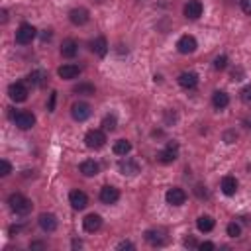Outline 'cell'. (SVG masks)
<instances>
[{
    "mask_svg": "<svg viewBox=\"0 0 251 251\" xmlns=\"http://www.w3.org/2000/svg\"><path fill=\"white\" fill-rule=\"evenodd\" d=\"M8 204H10V210L14 212V214H18V216H26V214H30L32 212V200L30 198H26L24 194H20V192H14V194H10V198H8Z\"/></svg>",
    "mask_w": 251,
    "mask_h": 251,
    "instance_id": "cell-1",
    "label": "cell"
},
{
    "mask_svg": "<svg viewBox=\"0 0 251 251\" xmlns=\"http://www.w3.org/2000/svg\"><path fill=\"white\" fill-rule=\"evenodd\" d=\"M84 143H86L88 149H100V147H104V143H106V134H104V130H90V132H86Z\"/></svg>",
    "mask_w": 251,
    "mask_h": 251,
    "instance_id": "cell-2",
    "label": "cell"
},
{
    "mask_svg": "<svg viewBox=\"0 0 251 251\" xmlns=\"http://www.w3.org/2000/svg\"><path fill=\"white\" fill-rule=\"evenodd\" d=\"M33 37H35V28H33L32 24H22V26L18 28V32H16V41H18L20 45L32 43Z\"/></svg>",
    "mask_w": 251,
    "mask_h": 251,
    "instance_id": "cell-3",
    "label": "cell"
},
{
    "mask_svg": "<svg viewBox=\"0 0 251 251\" xmlns=\"http://www.w3.org/2000/svg\"><path fill=\"white\" fill-rule=\"evenodd\" d=\"M90 114H92V108H90V104H88V102H75V104L71 106V116H73L77 122H84V120H88V118H90Z\"/></svg>",
    "mask_w": 251,
    "mask_h": 251,
    "instance_id": "cell-4",
    "label": "cell"
},
{
    "mask_svg": "<svg viewBox=\"0 0 251 251\" xmlns=\"http://www.w3.org/2000/svg\"><path fill=\"white\" fill-rule=\"evenodd\" d=\"M165 200H167V204H171V206H183L184 200H186V192L183 188H179V186H173V188L167 190Z\"/></svg>",
    "mask_w": 251,
    "mask_h": 251,
    "instance_id": "cell-5",
    "label": "cell"
},
{
    "mask_svg": "<svg viewBox=\"0 0 251 251\" xmlns=\"http://www.w3.org/2000/svg\"><path fill=\"white\" fill-rule=\"evenodd\" d=\"M177 151H179V145L175 141H169V145L163 149V151L157 153V161L163 163V165H169L177 159Z\"/></svg>",
    "mask_w": 251,
    "mask_h": 251,
    "instance_id": "cell-6",
    "label": "cell"
},
{
    "mask_svg": "<svg viewBox=\"0 0 251 251\" xmlns=\"http://www.w3.org/2000/svg\"><path fill=\"white\" fill-rule=\"evenodd\" d=\"M12 118H14V124H16L20 130H30V128H33V124H35V116H33L32 112H26V110L16 112Z\"/></svg>",
    "mask_w": 251,
    "mask_h": 251,
    "instance_id": "cell-7",
    "label": "cell"
},
{
    "mask_svg": "<svg viewBox=\"0 0 251 251\" xmlns=\"http://www.w3.org/2000/svg\"><path fill=\"white\" fill-rule=\"evenodd\" d=\"M118 198H120V190L116 186L106 184V186L100 188V200H102L104 204H116Z\"/></svg>",
    "mask_w": 251,
    "mask_h": 251,
    "instance_id": "cell-8",
    "label": "cell"
},
{
    "mask_svg": "<svg viewBox=\"0 0 251 251\" xmlns=\"http://www.w3.org/2000/svg\"><path fill=\"white\" fill-rule=\"evenodd\" d=\"M202 10H204V6H202L200 0H188V2L184 4V16L188 20H198L200 16H202Z\"/></svg>",
    "mask_w": 251,
    "mask_h": 251,
    "instance_id": "cell-9",
    "label": "cell"
},
{
    "mask_svg": "<svg viewBox=\"0 0 251 251\" xmlns=\"http://www.w3.org/2000/svg\"><path fill=\"white\" fill-rule=\"evenodd\" d=\"M28 94L30 92H28L24 83H14V84L8 86V96L14 100V102H24V100L28 98Z\"/></svg>",
    "mask_w": 251,
    "mask_h": 251,
    "instance_id": "cell-10",
    "label": "cell"
},
{
    "mask_svg": "<svg viewBox=\"0 0 251 251\" xmlns=\"http://www.w3.org/2000/svg\"><path fill=\"white\" fill-rule=\"evenodd\" d=\"M177 49H179V53H183V55H188V53H192V51H196V39H194V35H183L179 41H177Z\"/></svg>",
    "mask_w": 251,
    "mask_h": 251,
    "instance_id": "cell-11",
    "label": "cell"
},
{
    "mask_svg": "<svg viewBox=\"0 0 251 251\" xmlns=\"http://www.w3.org/2000/svg\"><path fill=\"white\" fill-rule=\"evenodd\" d=\"M69 20H71V24H75V26H84L88 20H90V14H88V10L86 8H73L71 12H69Z\"/></svg>",
    "mask_w": 251,
    "mask_h": 251,
    "instance_id": "cell-12",
    "label": "cell"
},
{
    "mask_svg": "<svg viewBox=\"0 0 251 251\" xmlns=\"http://www.w3.org/2000/svg\"><path fill=\"white\" fill-rule=\"evenodd\" d=\"M69 202H71V206H73L75 210H83V208H86V204H88V196H86L83 190H73V192L69 194Z\"/></svg>",
    "mask_w": 251,
    "mask_h": 251,
    "instance_id": "cell-13",
    "label": "cell"
},
{
    "mask_svg": "<svg viewBox=\"0 0 251 251\" xmlns=\"http://www.w3.org/2000/svg\"><path fill=\"white\" fill-rule=\"evenodd\" d=\"M179 84L183 86V88H186V90H192V88H196V84H198V75L196 73H192V71H184V73H181L179 75Z\"/></svg>",
    "mask_w": 251,
    "mask_h": 251,
    "instance_id": "cell-14",
    "label": "cell"
},
{
    "mask_svg": "<svg viewBox=\"0 0 251 251\" xmlns=\"http://www.w3.org/2000/svg\"><path fill=\"white\" fill-rule=\"evenodd\" d=\"M83 228H84L88 234H94V232H98L100 228H102V218H100L98 214H88V216L83 220Z\"/></svg>",
    "mask_w": 251,
    "mask_h": 251,
    "instance_id": "cell-15",
    "label": "cell"
},
{
    "mask_svg": "<svg viewBox=\"0 0 251 251\" xmlns=\"http://www.w3.org/2000/svg\"><path fill=\"white\" fill-rule=\"evenodd\" d=\"M145 241L153 247H159L165 243V232L163 230H147L145 232Z\"/></svg>",
    "mask_w": 251,
    "mask_h": 251,
    "instance_id": "cell-16",
    "label": "cell"
},
{
    "mask_svg": "<svg viewBox=\"0 0 251 251\" xmlns=\"http://www.w3.org/2000/svg\"><path fill=\"white\" fill-rule=\"evenodd\" d=\"M118 169H120V173L122 175H137L139 173V163L137 161H134V159H130V157H126V159H122L120 163H118Z\"/></svg>",
    "mask_w": 251,
    "mask_h": 251,
    "instance_id": "cell-17",
    "label": "cell"
},
{
    "mask_svg": "<svg viewBox=\"0 0 251 251\" xmlns=\"http://www.w3.org/2000/svg\"><path fill=\"white\" fill-rule=\"evenodd\" d=\"M57 75L61 77V79H77L79 75H81V67L79 65H73V63H65L63 67H59L57 69Z\"/></svg>",
    "mask_w": 251,
    "mask_h": 251,
    "instance_id": "cell-18",
    "label": "cell"
},
{
    "mask_svg": "<svg viewBox=\"0 0 251 251\" xmlns=\"http://www.w3.org/2000/svg\"><path fill=\"white\" fill-rule=\"evenodd\" d=\"M90 51H92L94 55H98V57H104V55L108 53V43H106V39H104V37L92 39V41H90Z\"/></svg>",
    "mask_w": 251,
    "mask_h": 251,
    "instance_id": "cell-19",
    "label": "cell"
},
{
    "mask_svg": "<svg viewBox=\"0 0 251 251\" xmlns=\"http://www.w3.org/2000/svg\"><path fill=\"white\" fill-rule=\"evenodd\" d=\"M79 53V43L75 39H65L61 43V55L67 57V59H73L75 55Z\"/></svg>",
    "mask_w": 251,
    "mask_h": 251,
    "instance_id": "cell-20",
    "label": "cell"
},
{
    "mask_svg": "<svg viewBox=\"0 0 251 251\" xmlns=\"http://www.w3.org/2000/svg\"><path fill=\"white\" fill-rule=\"evenodd\" d=\"M37 222H39V228L43 232H55L57 230V218L53 214H41Z\"/></svg>",
    "mask_w": 251,
    "mask_h": 251,
    "instance_id": "cell-21",
    "label": "cell"
},
{
    "mask_svg": "<svg viewBox=\"0 0 251 251\" xmlns=\"http://www.w3.org/2000/svg\"><path fill=\"white\" fill-rule=\"evenodd\" d=\"M222 192H224L226 196H234V194L237 192V179L232 177V175L224 177V179H222Z\"/></svg>",
    "mask_w": 251,
    "mask_h": 251,
    "instance_id": "cell-22",
    "label": "cell"
},
{
    "mask_svg": "<svg viewBox=\"0 0 251 251\" xmlns=\"http://www.w3.org/2000/svg\"><path fill=\"white\" fill-rule=\"evenodd\" d=\"M212 104H214V108L224 110V108L230 104V96H228L224 90H216V92L212 94Z\"/></svg>",
    "mask_w": 251,
    "mask_h": 251,
    "instance_id": "cell-23",
    "label": "cell"
},
{
    "mask_svg": "<svg viewBox=\"0 0 251 251\" xmlns=\"http://www.w3.org/2000/svg\"><path fill=\"white\" fill-rule=\"evenodd\" d=\"M98 171H100V165L94 159H86L81 163V173L84 177H94V175H98Z\"/></svg>",
    "mask_w": 251,
    "mask_h": 251,
    "instance_id": "cell-24",
    "label": "cell"
},
{
    "mask_svg": "<svg viewBox=\"0 0 251 251\" xmlns=\"http://www.w3.org/2000/svg\"><path fill=\"white\" fill-rule=\"evenodd\" d=\"M214 226H216V222H214V218H212V216H200V218L196 220V228H198L200 232H204V234L212 232V230H214Z\"/></svg>",
    "mask_w": 251,
    "mask_h": 251,
    "instance_id": "cell-25",
    "label": "cell"
},
{
    "mask_svg": "<svg viewBox=\"0 0 251 251\" xmlns=\"http://www.w3.org/2000/svg\"><path fill=\"white\" fill-rule=\"evenodd\" d=\"M28 83L32 86H45L47 84V75L43 71H33L28 75Z\"/></svg>",
    "mask_w": 251,
    "mask_h": 251,
    "instance_id": "cell-26",
    "label": "cell"
},
{
    "mask_svg": "<svg viewBox=\"0 0 251 251\" xmlns=\"http://www.w3.org/2000/svg\"><path fill=\"white\" fill-rule=\"evenodd\" d=\"M130 151H132V143H130L128 139H118V141L114 143V153H116V155L126 157Z\"/></svg>",
    "mask_w": 251,
    "mask_h": 251,
    "instance_id": "cell-27",
    "label": "cell"
},
{
    "mask_svg": "<svg viewBox=\"0 0 251 251\" xmlns=\"http://www.w3.org/2000/svg\"><path fill=\"white\" fill-rule=\"evenodd\" d=\"M73 92H75V94H84V96H92V94H94V86H92L90 83H81V84H77V86L73 88Z\"/></svg>",
    "mask_w": 251,
    "mask_h": 251,
    "instance_id": "cell-28",
    "label": "cell"
},
{
    "mask_svg": "<svg viewBox=\"0 0 251 251\" xmlns=\"http://www.w3.org/2000/svg\"><path fill=\"white\" fill-rule=\"evenodd\" d=\"M116 126H118V120H116V116H114V114L104 116V120H102V130H104V132H114V130H116Z\"/></svg>",
    "mask_w": 251,
    "mask_h": 251,
    "instance_id": "cell-29",
    "label": "cell"
},
{
    "mask_svg": "<svg viewBox=\"0 0 251 251\" xmlns=\"http://www.w3.org/2000/svg\"><path fill=\"white\" fill-rule=\"evenodd\" d=\"M226 232H228L230 237H239V235H241V226H239L237 222H230Z\"/></svg>",
    "mask_w": 251,
    "mask_h": 251,
    "instance_id": "cell-30",
    "label": "cell"
},
{
    "mask_svg": "<svg viewBox=\"0 0 251 251\" xmlns=\"http://www.w3.org/2000/svg\"><path fill=\"white\" fill-rule=\"evenodd\" d=\"M228 67V57L226 55H220V57H216V61H214V69H218V71H224Z\"/></svg>",
    "mask_w": 251,
    "mask_h": 251,
    "instance_id": "cell-31",
    "label": "cell"
},
{
    "mask_svg": "<svg viewBox=\"0 0 251 251\" xmlns=\"http://www.w3.org/2000/svg\"><path fill=\"white\" fill-rule=\"evenodd\" d=\"M239 96H241L243 102H247V104H249V102H251V84H249V86H245V88L239 92Z\"/></svg>",
    "mask_w": 251,
    "mask_h": 251,
    "instance_id": "cell-32",
    "label": "cell"
},
{
    "mask_svg": "<svg viewBox=\"0 0 251 251\" xmlns=\"http://www.w3.org/2000/svg\"><path fill=\"white\" fill-rule=\"evenodd\" d=\"M0 165H2V173H0L2 177H8V175L12 173V165H10L6 159H2V161H0Z\"/></svg>",
    "mask_w": 251,
    "mask_h": 251,
    "instance_id": "cell-33",
    "label": "cell"
},
{
    "mask_svg": "<svg viewBox=\"0 0 251 251\" xmlns=\"http://www.w3.org/2000/svg\"><path fill=\"white\" fill-rule=\"evenodd\" d=\"M239 4H241V10H243V14L251 16V0H239Z\"/></svg>",
    "mask_w": 251,
    "mask_h": 251,
    "instance_id": "cell-34",
    "label": "cell"
},
{
    "mask_svg": "<svg viewBox=\"0 0 251 251\" xmlns=\"http://www.w3.org/2000/svg\"><path fill=\"white\" fill-rule=\"evenodd\" d=\"M214 247H216V245H214L212 241H204V243H200V245H198V249H202V251H212Z\"/></svg>",
    "mask_w": 251,
    "mask_h": 251,
    "instance_id": "cell-35",
    "label": "cell"
},
{
    "mask_svg": "<svg viewBox=\"0 0 251 251\" xmlns=\"http://www.w3.org/2000/svg\"><path fill=\"white\" fill-rule=\"evenodd\" d=\"M241 77H243V71H241V69H234L232 79H234V81H241Z\"/></svg>",
    "mask_w": 251,
    "mask_h": 251,
    "instance_id": "cell-36",
    "label": "cell"
},
{
    "mask_svg": "<svg viewBox=\"0 0 251 251\" xmlns=\"http://www.w3.org/2000/svg\"><path fill=\"white\" fill-rule=\"evenodd\" d=\"M184 245L186 247H198V243H196L194 237H184Z\"/></svg>",
    "mask_w": 251,
    "mask_h": 251,
    "instance_id": "cell-37",
    "label": "cell"
},
{
    "mask_svg": "<svg viewBox=\"0 0 251 251\" xmlns=\"http://www.w3.org/2000/svg\"><path fill=\"white\" fill-rule=\"evenodd\" d=\"M30 247H32V249H45L47 245H45L43 241H32V245H30Z\"/></svg>",
    "mask_w": 251,
    "mask_h": 251,
    "instance_id": "cell-38",
    "label": "cell"
},
{
    "mask_svg": "<svg viewBox=\"0 0 251 251\" xmlns=\"http://www.w3.org/2000/svg\"><path fill=\"white\" fill-rule=\"evenodd\" d=\"M55 96H57V92H51V98H49V110H51V112L55 108Z\"/></svg>",
    "mask_w": 251,
    "mask_h": 251,
    "instance_id": "cell-39",
    "label": "cell"
},
{
    "mask_svg": "<svg viewBox=\"0 0 251 251\" xmlns=\"http://www.w3.org/2000/svg\"><path fill=\"white\" fill-rule=\"evenodd\" d=\"M118 249H134V243H130V241H122V243L118 245Z\"/></svg>",
    "mask_w": 251,
    "mask_h": 251,
    "instance_id": "cell-40",
    "label": "cell"
},
{
    "mask_svg": "<svg viewBox=\"0 0 251 251\" xmlns=\"http://www.w3.org/2000/svg\"><path fill=\"white\" fill-rule=\"evenodd\" d=\"M41 39H43V41H49V39H51V30H45V32L41 33Z\"/></svg>",
    "mask_w": 251,
    "mask_h": 251,
    "instance_id": "cell-41",
    "label": "cell"
},
{
    "mask_svg": "<svg viewBox=\"0 0 251 251\" xmlns=\"http://www.w3.org/2000/svg\"><path fill=\"white\" fill-rule=\"evenodd\" d=\"M234 139H237V134H226V141L234 143Z\"/></svg>",
    "mask_w": 251,
    "mask_h": 251,
    "instance_id": "cell-42",
    "label": "cell"
},
{
    "mask_svg": "<svg viewBox=\"0 0 251 251\" xmlns=\"http://www.w3.org/2000/svg\"><path fill=\"white\" fill-rule=\"evenodd\" d=\"M0 14H2V24H6V20H8V12H6V10H2Z\"/></svg>",
    "mask_w": 251,
    "mask_h": 251,
    "instance_id": "cell-43",
    "label": "cell"
}]
</instances>
